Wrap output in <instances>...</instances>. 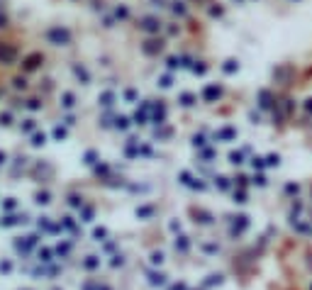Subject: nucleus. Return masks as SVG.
Wrapping results in <instances>:
<instances>
[{"label":"nucleus","instance_id":"1","mask_svg":"<svg viewBox=\"0 0 312 290\" xmlns=\"http://www.w3.org/2000/svg\"><path fill=\"white\" fill-rule=\"evenodd\" d=\"M49 39L56 44H66L69 42V32L66 30H49Z\"/></svg>","mask_w":312,"mask_h":290},{"label":"nucleus","instance_id":"2","mask_svg":"<svg viewBox=\"0 0 312 290\" xmlns=\"http://www.w3.org/2000/svg\"><path fill=\"white\" fill-rule=\"evenodd\" d=\"M37 61H41V56H39V54H34V56H30V59H27V64H25V68H27V71H32V68L37 66Z\"/></svg>","mask_w":312,"mask_h":290},{"label":"nucleus","instance_id":"3","mask_svg":"<svg viewBox=\"0 0 312 290\" xmlns=\"http://www.w3.org/2000/svg\"><path fill=\"white\" fill-rule=\"evenodd\" d=\"M12 56H15V51H12V49H2V46H0V59H5V61H10Z\"/></svg>","mask_w":312,"mask_h":290},{"label":"nucleus","instance_id":"4","mask_svg":"<svg viewBox=\"0 0 312 290\" xmlns=\"http://www.w3.org/2000/svg\"><path fill=\"white\" fill-rule=\"evenodd\" d=\"M144 27L154 32V30H159V22H156V20H146V22H144Z\"/></svg>","mask_w":312,"mask_h":290},{"label":"nucleus","instance_id":"5","mask_svg":"<svg viewBox=\"0 0 312 290\" xmlns=\"http://www.w3.org/2000/svg\"><path fill=\"white\" fill-rule=\"evenodd\" d=\"M54 137H56V139H64V137H66V129H64V127H56V129H54Z\"/></svg>","mask_w":312,"mask_h":290},{"label":"nucleus","instance_id":"6","mask_svg":"<svg viewBox=\"0 0 312 290\" xmlns=\"http://www.w3.org/2000/svg\"><path fill=\"white\" fill-rule=\"evenodd\" d=\"M64 105H66V107L73 105V95H71V93H64Z\"/></svg>","mask_w":312,"mask_h":290},{"label":"nucleus","instance_id":"7","mask_svg":"<svg viewBox=\"0 0 312 290\" xmlns=\"http://www.w3.org/2000/svg\"><path fill=\"white\" fill-rule=\"evenodd\" d=\"M22 129H25V132H30V129H34V122H32V120H27V122L22 125Z\"/></svg>","mask_w":312,"mask_h":290},{"label":"nucleus","instance_id":"8","mask_svg":"<svg viewBox=\"0 0 312 290\" xmlns=\"http://www.w3.org/2000/svg\"><path fill=\"white\" fill-rule=\"evenodd\" d=\"M34 144H37V146L44 144V134H34Z\"/></svg>","mask_w":312,"mask_h":290},{"label":"nucleus","instance_id":"9","mask_svg":"<svg viewBox=\"0 0 312 290\" xmlns=\"http://www.w3.org/2000/svg\"><path fill=\"white\" fill-rule=\"evenodd\" d=\"M110 100H112V95H110V93H105V95H103V105H110Z\"/></svg>","mask_w":312,"mask_h":290},{"label":"nucleus","instance_id":"10","mask_svg":"<svg viewBox=\"0 0 312 290\" xmlns=\"http://www.w3.org/2000/svg\"><path fill=\"white\" fill-rule=\"evenodd\" d=\"M39 107V100H30V110H37Z\"/></svg>","mask_w":312,"mask_h":290},{"label":"nucleus","instance_id":"11","mask_svg":"<svg viewBox=\"0 0 312 290\" xmlns=\"http://www.w3.org/2000/svg\"><path fill=\"white\" fill-rule=\"evenodd\" d=\"M0 25H5V17H0Z\"/></svg>","mask_w":312,"mask_h":290}]
</instances>
